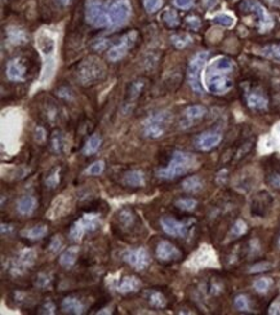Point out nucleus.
Instances as JSON below:
<instances>
[{"mask_svg":"<svg viewBox=\"0 0 280 315\" xmlns=\"http://www.w3.org/2000/svg\"><path fill=\"white\" fill-rule=\"evenodd\" d=\"M234 61L229 57H218L208 66L206 71V87L208 92L221 96L233 88L231 71L234 70Z\"/></svg>","mask_w":280,"mask_h":315,"instance_id":"f257e3e1","label":"nucleus"},{"mask_svg":"<svg viewBox=\"0 0 280 315\" xmlns=\"http://www.w3.org/2000/svg\"><path fill=\"white\" fill-rule=\"evenodd\" d=\"M195 156L184 151H174L172 159L165 168H162L156 172V176L163 180H173L180 176H184L195 167Z\"/></svg>","mask_w":280,"mask_h":315,"instance_id":"f03ea898","label":"nucleus"},{"mask_svg":"<svg viewBox=\"0 0 280 315\" xmlns=\"http://www.w3.org/2000/svg\"><path fill=\"white\" fill-rule=\"evenodd\" d=\"M106 74V68L102 64V61L97 57H88L79 65L78 68V79L83 85L88 87L102 80Z\"/></svg>","mask_w":280,"mask_h":315,"instance_id":"7ed1b4c3","label":"nucleus"},{"mask_svg":"<svg viewBox=\"0 0 280 315\" xmlns=\"http://www.w3.org/2000/svg\"><path fill=\"white\" fill-rule=\"evenodd\" d=\"M84 16L85 21L93 27H111L107 4L103 3L102 0H87L84 8Z\"/></svg>","mask_w":280,"mask_h":315,"instance_id":"20e7f679","label":"nucleus"},{"mask_svg":"<svg viewBox=\"0 0 280 315\" xmlns=\"http://www.w3.org/2000/svg\"><path fill=\"white\" fill-rule=\"evenodd\" d=\"M208 57H210V53L206 50L198 52L195 56L192 57L187 66V82L192 91L198 95L204 93V88H203L202 82H200V73H202L207 60H208Z\"/></svg>","mask_w":280,"mask_h":315,"instance_id":"39448f33","label":"nucleus"},{"mask_svg":"<svg viewBox=\"0 0 280 315\" xmlns=\"http://www.w3.org/2000/svg\"><path fill=\"white\" fill-rule=\"evenodd\" d=\"M170 121L168 111H159L150 115L143 123V135L147 138H160L164 136Z\"/></svg>","mask_w":280,"mask_h":315,"instance_id":"423d86ee","label":"nucleus"},{"mask_svg":"<svg viewBox=\"0 0 280 315\" xmlns=\"http://www.w3.org/2000/svg\"><path fill=\"white\" fill-rule=\"evenodd\" d=\"M240 9L244 13H255L258 18V30L261 34L270 31L274 27V20L266 8L257 0H244L240 4Z\"/></svg>","mask_w":280,"mask_h":315,"instance_id":"0eeeda50","label":"nucleus"},{"mask_svg":"<svg viewBox=\"0 0 280 315\" xmlns=\"http://www.w3.org/2000/svg\"><path fill=\"white\" fill-rule=\"evenodd\" d=\"M107 9L110 16L111 27L123 26L132 14L129 0H111L110 3H107Z\"/></svg>","mask_w":280,"mask_h":315,"instance_id":"6e6552de","label":"nucleus"},{"mask_svg":"<svg viewBox=\"0 0 280 315\" xmlns=\"http://www.w3.org/2000/svg\"><path fill=\"white\" fill-rule=\"evenodd\" d=\"M136 38H137V32L131 31L123 35L119 43L113 46L107 52V58L111 61V62H117V61L123 60L125 56H127L128 50L129 48L133 47L136 42Z\"/></svg>","mask_w":280,"mask_h":315,"instance_id":"1a4fd4ad","label":"nucleus"},{"mask_svg":"<svg viewBox=\"0 0 280 315\" xmlns=\"http://www.w3.org/2000/svg\"><path fill=\"white\" fill-rule=\"evenodd\" d=\"M123 259L127 262L128 265H131L133 269L139 270H145L151 262V257H150L147 249L143 247L136 248V249H128L124 252Z\"/></svg>","mask_w":280,"mask_h":315,"instance_id":"9d476101","label":"nucleus"},{"mask_svg":"<svg viewBox=\"0 0 280 315\" xmlns=\"http://www.w3.org/2000/svg\"><path fill=\"white\" fill-rule=\"evenodd\" d=\"M35 252L32 249H23L22 252H20V255L16 259L12 260L11 262V273L13 275H22L25 273L26 270L30 269L34 262H35Z\"/></svg>","mask_w":280,"mask_h":315,"instance_id":"9b49d317","label":"nucleus"},{"mask_svg":"<svg viewBox=\"0 0 280 315\" xmlns=\"http://www.w3.org/2000/svg\"><path fill=\"white\" fill-rule=\"evenodd\" d=\"M221 141H222V133L216 129H210V131L203 132L195 138V146L200 151H210L220 145Z\"/></svg>","mask_w":280,"mask_h":315,"instance_id":"f8f14e48","label":"nucleus"},{"mask_svg":"<svg viewBox=\"0 0 280 315\" xmlns=\"http://www.w3.org/2000/svg\"><path fill=\"white\" fill-rule=\"evenodd\" d=\"M190 223H191V221L190 222H181V221H177L172 217H162V219H160V225L163 227V230L172 237H186Z\"/></svg>","mask_w":280,"mask_h":315,"instance_id":"ddd939ff","label":"nucleus"},{"mask_svg":"<svg viewBox=\"0 0 280 315\" xmlns=\"http://www.w3.org/2000/svg\"><path fill=\"white\" fill-rule=\"evenodd\" d=\"M155 253L160 261H170V260H177L181 257V253L177 248L167 241H162L158 243Z\"/></svg>","mask_w":280,"mask_h":315,"instance_id":"4468645a","label":"nucleus"},{"mask_svg":"<svg viewBox=\"0 0 280 315\" xmlns=\"http://www.w3.org/2000/svg\"><path fill=\"white\" fill-rule=\"evenodd\" d=\"M206 114L207 109L204 106H200V105H192V106L186 107L184 111V119L181 121V127H190L195 121H200V119L206 117Z\"/></svg>","mask_w":280,"mask_h":315,"instance_id":"2eb2a0df","label":"nucleus"},{"mask_svg":"<svg viewBox=\"0 0 280 315\" xmlns=\"http://www.w3.org/2000/svg\"><path fill=\"white\" fill-rule=\"evenodd\" d=\"M5 74L12 82H23L26 78V68L20 58H13L7 64Z\"/></svg>","mask_w":280,"mask_h":315,"instance_id":"dca6fc26","label":"nucleus"},{"mask_svg":"<svg viewBox=\"0 0 280 315\" xmlns=\"http://www.w3.org/2000/svg\"><path fill=\"white\" fill-rule=\"evenodd\" d=\"M247 103L253 110H266L269 106V99L259 89H255L247 95Z\"/></svg>","mask_w":280,"mask_h":315,"instance_id":"f3484780","label":"nucleus"},{"mask_svg":"<svg viewBox=\"0 0 280 315\" xmlns=\"http://www.w3.org/2000/svg\"><path fill=\"white\" fill-rule=\"evenodd\" d=\"M36 207H38V200H36L35 196L25 195V196L18 199L17 212L21 216H31L32 213L35 212Z\"/></svg>","mask_w":280,"mask_h":315,"instance_id":"a211bd4d","label":"nucleus"},{"mask_svg":"<svg viewBox=\"0 0 280 315\" xmlns=\"http://www.w3.org/2000/svg\"><path fill=\"white\" fill-rule=\"evenodd\" d=\"M141 288V280L137 276H124L117 286V291L120 293H133Z\"/></svg>","mask_w":280,"mask_h":315,"instance_id":"6ab92c4d","label":"nucleus"},{"mask_svg":"<svg viewBox=\"0 0 280 315\" xmlns=\"http://www.w3.org/2000/svg\"><path fill=\"white\" fill-rule=\"evenodd\" d=\"M61 308L64 310L65 313H69V314H75V315H80L84 313V305L83 302L76 297H66L62 301V305H61Z\"/></svg>","mask_w":280,"mask_h":315,"instance_id":"aec40b11","label":"nucleus"},{"mask_svg":"<svg viewBox=\"0 0 280 315\" xmlns=\"http://www.w3.org/2000/svg\"><path fill=\"white\" fill-rule=\"evenodd\" d=\"M124 184L132 188H142L146 184L145 173L142 170H131L124 176Z\"/></svg>","mask_w":280,"mask_h":315,"instance_id":"412c9836","label":"nucleus"},{"mask_svg":"<svg viewBox=\"0 0 280 315\" xmlns=\"http://www.w3.org/2000/svg\"><path fill=\"white\" fill-rule=\"evenodd\" d=\"M203 188H204V182L198 176H190V177L185 178L182 182V190L188 194H196L203 190Z\"/></svg>","mask_w":280,"mask_h":315,"instance_id":"4be33fe9","label":"nucleus"},{"mask_svg":"<svg viewBox=\"0 0 280 315\" xmlns=\"http://www.w3.org/2000/svg\"><path fill=\"white\" fill-rule=\"evenodd\" d=\"M7 38L14 46H21V44H25L27 42L26 32L21 28L16 27V26H9L7 28Z\"/></svg>","mask_w":280,"mask_h":315,"instance_id":"5701e85b","label":"nucleus"},{"mask_svg":"<svg viewBox=\"0 0 280 315\" xmlns=\"http://www.w3.org/2000/svg\"><path fill=\"white\" fill-rule=\"evenodd\" d=\"M79 255V248L72 247L69 248L66 251L61 255L60 257V265L65 269H71L72 266L75 265V262H76V259H78Z\"/></svg>","mask_w":280,"mask_h":315,"instance_id":"b1692460","label":"nucleus"},{"mask_svg":"<svg viewBox=\"0 0 280 315\" xmlns=\"http://www.w3.org/2000/svg\"><path fill=\"white\" fill-rule=\"evenodd\" d=\"M99 146H101V137H99V135L94 133L85 142L84 147H83V154L84 155H93L98 151Z\"/></svg>","mask_w":280,"mask_h":315,"instance_id":"393cba45","label":"nucleus"},{"mask_svg":"<svg viewBox=\"0 0 280 315\" xmlns=\"http://www.w3.org/2000/svg\"><path fill=\"white\" fill-rule=\"evenodd\" d=\"M48 233V227L46 225H36V226L28 229V230L22 231V237L28 238L31 241H36V239H42L43 237H46Z\"/></svg>","mask_w":280,"mask_h":315,"instance_id":"a878e982","label":"nucleus"},{"mask_svg":"<svg viewBox=\"0 0 280 315\" xmlns=\"http://www.w3.org/2000/svg\"><path fill=\"white\" fill-rule=\"evenodd\" d=\"M147 301L155 309H163L167 305V300L164 297V294H162L158 291H150L147 293Z\"/></svg>","mask_w":280,"mask_h":315,"instance_id":"bb28decb","label":"nucleus"},{"mask_svg":"<svg viewBox=\"0 0 280 315\" xmlns=\"http://www.w3.org/2000/svg\"><path fill=\"white\" fill-rule=\"evenodd\" d=\"M170 42L178 49H184L192 43V38L188 34H176L170 38Z\"/></svg>","mask_w":280,"mask_h":315,"instance_id":"cd10ccee","label":"nucleus"},{"mask_svg":"<svg viewBox=\"0 0 280 315\" xmlns=\"http://www.w3.org/2000/svg\"><path fill=\"white\" fill-rule=\"evenodd\" d=\"M163 21L169 28H176L178 25H180V17H178V13L176 11H173V9H167V11L164 12Z\"/></svg>","mask_w":280,"mask_h":315,"instance_id":"c85d7f7f","label":"nucleus"},{"mask_svg":"<svg viewBox=\"0 0 280 315\" xmlns=\"http://www.w3.org/2000/svg\"><path fill=\"white\" fill-rule=\"evenodd\" d=\"M174 206L177 207L178 209L181 211H185V212H191L198 206V202L195 199L192 198H184V199H178L177 202L174 203Z\"/></svg>","mask_w":280,"mask_h":315,"instance_id":"c756f323","label":"nucleus"},{"mask_svg":"<svg viewBox=\"0 0 280 315\" xmlns=\"http://www.w3.org/2000/svg\"><path fill=\"white\" fill-rule=\"evenodd\" d=\"M271 286H273V280L270 278H259V279L255 280V283H253V287L258 293H266Z\"/></svg>","mask_w":280,"mask_h":315,"instance_id":"7c9ffc66","label":"nucleus"},{"mask_svg":"<svg viewBox=\"0 0 280 315\" xmlns=\"http://www.w3.org/2000/svg\"><path fill=\"white\" fill-rule=\"evenodd\" d=\"M261 53H262L263 56L280 61V43L279 44H270V46H266L265 48L261 49Z\"/></svg>","mask_w":280,"mask_h":315,"instance_id":"2f4dec72","label":"nucleus"},{"mask_svg":"<svg viewBox=\"0 0 280 315\" xmlns=\"http://www.w3.org/2000/svg\"><path fill=\"white\" fill-rule=\"evenodd\" d=\"M213 22L217 24V25L224 26V27H231V26L234 25V18L229 16V14L225 13H220L216 14L214 17H213Z\"/></svg>","mask_w":280,"mask_h":315,"instance_id":"473e14b6","label":"nucleus"},{"mask_svg":"<svg viewBox=\"0 0 280 315\" xmlns=\"http://www.w3.org/2000/svg\"><path fill=\"white\" fill-rule=\"evenodd\" d=\"M164 0H143V7L147 13H156L163 7Z\"/></svg>","mask_w":280,"mask_h":315,"instance_id":"72a5a7b5","label":"nucleus"},{"mask_svg":"<svg viewBox=\"0 0 280 315\" xmlns=\"http://www.w3.org/2000/svg\"><path fill=\"white\" fill-rule=\"evenodd\" d=\"M247 230H248L247 223H245L243 219H238V221L234 223L233 229H231V234H233V237L239 238L241 237V235H244V234L247 233Z\"/></svg>","mask_w":280,"mask_h":315,"instance_id":"f704fd0d","label":"nucleus"},{"mask_svg":"<svg viewBox=\"0 0 280 315\" xmlns=\"http://www.w3.org/2000/svg\"><path fill=\"white\" fill-rule=\"evenodd\" d=\"M234 305L239 312H248L249 310V300L247 296H244V294H239V296H236V297H235Z\"/></svg>","mask_w":280,"mask_h":315,"instance_id":"c9c22d12","label":"nucleus"},{"mask_svg":"<svg viewBox=\"0 0 280 315\" xmlns=\"http://www.w3.org/2000/svg\"><path fill=\"white\" fill-rule=\"evenodd\" d=\"M58 184H60V168L54 170L53 172H52V173L46 178L47 188L54 189L58 186Z\"/></svg>","mask_w":280,"mask_h":315,"instance_id":"e433bc0d","label":"nucleus"},{"mask_svg":"<svg viewBox=\"0 0 280 315\" xmlns=\"http://www.w3.org/2000/svg\"><path fill=\"white\" fill-rule=\"evenodd\" d=\"M103 170H105V163L102 160H97V162H94V163H92L88 167L87 173L89 176H99L103 172Z\"/></svg>","mask_w":280,"mask_h":315,"instance_id":"4c0bfd02","label":"nucleus"},{"mask_svg":"<svg viewBox=\"0 0 280 315\" xmlns=\"http://www.w3.org/2000/svg\"><path fill=\"white\" fill-rule=\"evenodd\" d=\"M35 283L39 288H47L50 286V283H52V279H50V276L48 275V274L40 273L39 275L36 276Z\"/></svg>","mask_w":280,"mask_h":315,"instance_id":"58836bf2","label":"nucleus"},{"mask_svg":"<svg viewBox=\"0 0 280 315\" xmlns=\"http://www.w3.org/2000/svg\"><path fill=\"white\" fill-rule=\"evenodd\" d=\"M271 264L270 262H258V264H256V265L251 266L249 267V273L253 274V273H262V271H266V270H269L270 267H271Z\"/></svg>","mask_w":280,"mask_h":315,"instance_id":"ea45409f","label":"nucleus"},{"mask_svg":"<svg viewBox=\"0 0 280 315\" xmlns=\"http://www.w3.org/2000/svg\"><path fill=\"white\" fill-rule=\"evenodd\" d=\"M186 25L188 26V28H191V30H199L200 26H202V21H200V18L198 16H188L186 18Z\"/></svg>","mask_w":280,"mask_h":315,"instance_id":"a19ab883","label":"nucleus"},{"mask_svg":"<svg viewBox=\"0 0 280 315\" xmlns=\"http://www.w3.org/2000/svg\"><path fill=\"white\" fill-rule=\"evenodd\" d=\"M143 87H145V82H143V80H139V82L133 83V84L131 85V91H129L132 98H136V97L139 96Z\"/></svg>","mask_w":280,"mask_h":315,"instance_id":"79ce46f5","label":"nucleus"},{"mask_svg":"<svg viewBox=\"0 0 280 315\" xmlns=\"http://www.w3.org/2000/svg\"><path fill=\"white\" fill-rule=\"evenodd\" d=\"M173 4L178 9H190L194 7L195 0H173Z\"/></svg>","mask_w":280,"mask_h":315,"instance_id":"37998d69","label":"nucleus"},{"mask_svg":"<svg viewBox=\"0 0 280 315\" xmlns=\"http://www.w3.org/2000/svg\"><path fill=\"white\" fill-rule=\"evenodd\" d=\"M61 245H62V241H61V238L58 237V235H56V237L52 238V241H50V244H49L50 252H53V253L58 252L60 251Z\"/></svg>","mask_w":280,"mask_h":315,"instance_id":"c03bdc74","label":"nucleus"},{"mask_svg":"<svg viewBox=\"0 0 280 315\" xmlns=\"http://www.w3.org/2000/svg\"><path fill=\"white\" fill-rule=\"evenodd\" d=\"M56 313V306H54L53 302H46V304L43 305L42 308H40V314H54Z\"/></svg>","mask_w":280,"mask_h":315,"instance_id":"a18cd8bd","label":"nucleus"},{"mask_svg":"<svg viewBox=\"0 0 280 315\" xmlns=\"http://www.w3.org/2000/svg\"><path fill=\"white\" fill-rule=\"evenodd\" d=\"M269 182L274 188H280V173H274L269 177Z\"/></svg>","mask_w":280,"mask_h":315,"instance_id":"49530a36","label":"nucleus"},{"mask_svg":"<svg viewBox=\"0 0 280 315\" xmlns=\"http://www.w3.org/2000/svg\"><path fill=\"white\" fill-rule=\"evenodd\" d=\"M120 221L128 226L132 222V213L129 211H123L120 213Z\"/></svg>","mask_w":280,"mask_h":315,"instance_id":"de8ad7c7","label":"nucleus"},{"mask_svg":"<svg viewBox=\"0 0 280 315\" xmlns=\"http://www.w3.org/2000/svg\"><path fill=\"white\" fill-rule=\"evenodd\" d=\"M53 149L56 152H61V149H62V140H61V136H54L53 137Z\"/></svg>","mask_w":280,"mask_h":315,"instance_id":"09e8293b","label":"nucleus"},{"mask_svg":"<svg viewBox=\"0 0 280 315\" xmlns=\"http://www.w3.org/2000/svg\"><path fill=\"white\" fill-rule=\"evenodd\" d=\"M218 4V0H203V7L206 9H213Z\"/></svg>","mask_w":280,"mask_h":315,"instance_id":"8fccbe9b","label":"nucleus"},{"mask_svg":"<svg viewBox=\"0 0 280 315\" xmlns=\"http://www.w3.org/2000/svg\"><path fill=\"white\" fill-rule=\"evenodd\" d=\"M36 140L39 142H43L46 140V131H44L43 128L39 127L36 129Z\"/></svg>","mask_w":280,"mask_h":315,"instance_id":"3c124183","label":"nucleus"},{"mask_svg":"<svg viewBox=\"0 0 280 315\" xmlns=\"http://www.w3.org/2000/svg\"><path fill=\"white\" fill-rule=\"evenodd\" d=\"M106 48V40H97V44L94 46V49L102 50Z\"/></svg>","mask_w":280,"mask_h":315,"instance_id":"603ef678","label":"nucleus"},{"mask_svg":"<svg viewBox=\"0 0 280 315\" xmlns=\"http://www.w3.org/2000/svg\"><path fill=\"white\" fill-rule=\"evenodd\" d=\"M12 227L11 225H5V223H1V234H5V231H11Z\"/></svg>","mask_w":280,"mask_h":315,"instance_id":"864d4df0","label":"nucleus"},{"mask_svg":"<svg viewBox=\"0 0 280 315\" xmlns=\"http://www.w3.org/2000/svg\"><path fill=\"white\" fill-rule=\"evenodd\" d=\"M270 3L273 5H277V7H280V0H269Z\"/></svg>","mask_w":280,"mask_h":315,"instance_id":"5fc2aeb1","label":"nucleus"},{"mask_svg":"<svg viewBox=\"0 0 280 315\" xmlns=\"http://www.w3.org/2000/svg\"><path fill=\"white\" fill-rule=\"evenodd\" d=\"M62 5H69L71 3V0H58Z\"/></svg>","mask_w":280,"mask_h":315,"instance_id":"6e6d98bb","label":"nucleus"},{"mask_svg":"<svg viewBox=\"0 0 280 315\" xmlns=\"http://www.w3.org/2000/svg\"><path fill=\"white\" fill-rule=\"evenodd\" d=\"M278 245H279V247H280V237H279V241H278Z\"/></svg>","mask_w":280,"mask_h":315,"instance_id":"4d7b16f0","label":"nucleus"}]
</instances>
